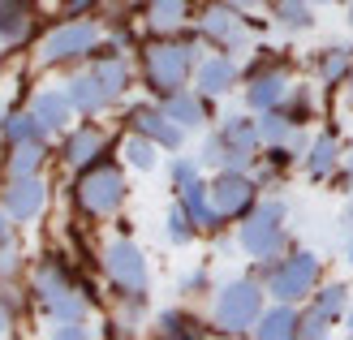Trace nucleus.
Instances as JSON below:
<instances>
[{"instance_id":"nucleus-1","label":"nucleus","mask_w":353,"mask_h":340,"mask_svg":"<svg viewBox=\"0 0 353 340\" xmlns=\"http://www.w3.org/2000/svg\"><path fill=\"white\" fill-rule=\"evenodd\" d=\"M259 147H263V130L250 117H224L220 134H211L203 142V164L211 168H245L250 172L259 164Z\"/></svg>"},{"instance_id":"nucleus-2","label":"nucleus","mask_w":353,"mask_h":340,"mask_svg":"<svg viewBox=\"0 0 353 340\" xmlns=\"http://www.w3.org/2000/svg\"><path fill=\"white\" fill-rule=\"evenodd\" d=\"M199 65V48H194L190 39H155L143 48V78H147V91L155 95H172L181 91L190 69Z\"/></svg>"},{"instance_id":"nucleus-3","label":"nucleus","mask_w":353,"mask_h":340,"mask_svg":"<svg viewBox=\"0 0 353 340\" xmlns=\"http://www.w3.org/2000/svg\"><path fill=\"white\" fill-rule=\"evenodd\" d=\"M74 203L86 211V216H112V211L125 203V177H121L117 164H108V159H95V164H86L82 177L74 181Z\"/></svg>"},{"instance_id":"nucleus-4","label":"nucleus","mask_w":353,"mask_h":340,"mask_svg":"<svg viewBox=\"0 0 353 340\" xmlns=\"http://www.w3.org/2000/svg\"><path fill=\"white\" fill-rule=\"evenodd\" d=\"M285 220H289V207H285V203H276V199L259 203L250 216H245L241 232H237L241 250H245L250 259H259V263H272L280 250H285V241H289Z\"/></svg>"},{"instance_id":"nucleus-5","label":"nucleus","mask_w":353,"mask_h":340,"mask_svg":"<svg viewBox=\"0 0 353 340\" xmlns=\"http://www.w3.org/2000/svg\"><path fill=\"white\" fill-rule=\"evenodd\" d=\"M319 254L310 250H293L289 259H280L268 272V293L276 301H306L314 289H319Z\"/></svg>"},{"instance_id":"nucleus-6","label":"nucleus","mask_w":353,"mask_h":340,"mask_svg":"<svg viewBox=\"0 0 353 340\" xmlns=\"http://www.w3.org/2000/svg\"><path fill=\"white\" fill-rule=\"evenodd\" d=\"M263 314V289L254 280H233L216 293V323L224 332H254Z\"/></svg>"},{"instance_id":"nucleus-7","label":"nucleus","mask_w":353,"mask_h":340,"mask_svg":"<svg viewBox=\"0 0 353 340\" xmlns=\"http://www.w3.org/2000/svg\"><path fill=\"white\" fill-rule=\"evenodd\" d=\"M211 207L220 220H245L259 207V181L245 168H220L211 181Z\"/></svg>"},{"instance_id":"nucleus-8","label":"nucleus","mask_w":353,"mask_h":340,"mask_svg":"<svg viewBox=\"0 0 353 340\" xmlns=\"http://www.w3.org/2000/svg\"><path fill=\"white\" fill-rule=\"evenodd\" d=\"M95 48H99V26L95 22H65L43 39L39 61L43 65H69V61L91 57Z\"/></svg>"},{"instance_id":"nucleus-9","label":"nucleus","mask_w":353,"mask_h":340,"mask_svg":"<svg viewBox=\"0 0 353 340\" xmlns=\"http://www.w3.org/2000/svg\"><path fill=\"white\" fill-rule=\"evenodd\" d=\"M103 267H108V276L121 293H147V259H143V250H138L134 241H112L108 250H103Z\"/></svg>"},{"instance_id":"nucleus-10","label":"nucleus","mask_w":353,"mask_h":340,"mask_svg":"<svg viewBox=\"0 0 353 340\" xmlns=\"http://www.w3.org/2000/svg\"><path fill=\"white\" fill-rule=\"evenodd\" d=\"M199 30H203V39L216 43L220 52H237V48H245V39H250V30H245V13L237 5H211V9H203Z\"/></svg>"},{"instance_id":"nucleus-11","label":"nucleus","mask_w":353,"mask_h":340,"mask_svg":"<svg viewBox=\"0 0 353 340\" xmlns=\"http://www.w3.org/2000/svg\"><path fill=\"white\" fill-rule=\"evenodd\" d=\"M125 125H130V134H143V138H151L155 147H164V151H176L181 138H185V130L164 112V103L160 108H155V103H134V108L125 112Z\"/></svg>"},{"instance_id":"nucleus-12","label":"nucleus","mask_w":353,"mask_h":340,"mask_svg":"<svg viewBox=\"0 0 353 340\" xmlns=\"http://www.w3.org/2000/svg\"><path fill=\"white\" fill-rule=\"evenodd\" d=\"M289 91H293V86H289V69H285V61H268V65L250 69L245 103H250L254 112H272V108H280V103H285Z\"/></svg>"},{"instance_id":"nucleus-13","label":"nucleus","mask_w":353,"mask_h":340,"mask_svg":"<svg viewBox=\"0 0 353 340\" xmlns=\"http://www.w3.org/2000/svg\"><path fill=\"white\" fill-rule=\"evenodd\" d=\"M43 199H48V190H43V181H39L34 172L13 177L9 190H5V211H9L13 220H30V216H39Z\"/></svg>"},{"instance_id":"nucleus-14","label":"nucleus","mask_w":353,"mask_h":340,"mask_svg":"<svg viewBox=\"0 0 353 340\" xmlns=\"http://www.w3.org/2000/svg\"><path fill=\"white\" fill-rule=\"evenodd\" d=\"M103 151H108V138H103L99 125H78L74 134L65 138V164L69 168H86V164H95V159H103Z\"/></svg>"},{"instance_id":"nucleus-15","label":"nucleus","mask_w":353,"mask_h":340,"mask_svg":"<svg viewBox=\"0 0 353 340\" xmlns=\"http://www.w3.org/2000/svg\"><path fill=\"white\" fill-rule=\"evenodd\" d=\"M302 164H306V172L314 177V181H327V177L345 164L336 134H319V138H310V147H306V155H302Z\"/></svg>"},{"instance_id":"nucleus-16","label":"nucleus","mask_w":353,"mask_h":340,"mask_svg":"<svg viewBox=\"0 0 353 340\" xmlns=\"http://www.w3.org/2000/svg\"><path fill=\"white\" fill-rule=\"evenodd\" d=\"M297 328H302V314L293 310V301H276L272 310L259 314L254 336H259V340H293Z\"/></svg>"},{"instance_id":"nucleus-17","label":"nucleus","mask_w":353,"mask_h":340,"mask_svg":"<svg viewBox=\"0 0 353 340\" xmlns=\"http://www.w3.org/2000/svg\"><path fill=\"white\" fill-rule=\"evenodd\" d=\"M164 112L181 125V130H199V125H207V95L203 91H172L164 95Z\"/></svg>"},{"instance_id":"nucleus-18","label":"nucleus","mask_w":353,"mask_h":340,"mask_svg":"<svg viewBox=\"0 0 353 340\" xmlns=\"http://www.w3.org/2000/svg\"><path fill=\"white\" fill-rule=\"evenodd\" d=\"M237 82V61L233 57H211V61H199V91L207 99H220L233 91Z\"/></svg>"},{"instance_id":"nucleus-19","label":"nucleus","mask_w":353,"mask_h":340,"mask_svg":"<svg viewBox=\"0 0 353 340\" xmlns=\"http://www.w3.org/2000/svg\"><path fill=\"white\" fill-rule=\"evenodd\" d=\"M30 112H34V121H39L43 134H57V130H65V125H69L74 99H69V91H65V95H61V91H43V95H34Z\"/></svg>"},{"instance_id":"nucleus-20","label":"nucleus","mask_w":353,"mask_h":340,"mask_svg":"<svg viewBox=\"0 0 353 340\" xmlns=\"http://www.w3.org/2000/svg\"><path fill=\"white\" fill-rule=\"evenodd\" d=\"M310 65H314V74H319L323 86H345V78L353 74V52L341 48V43H332L323 52H314Z\"/></svg>"},{"instance_id":"nucleus-21","label":"nucleus","mask_w":353,"mask_h":340,"mask_svg":"<svg viewBox=\"0 0 353 340\" xmlns=\"http://www.w3.org/2000/svg\"><path fill=\"white\" fill-rule=\"evenodd\" d=\"M69 99H74L78 112H99V108H108V103H112L108 86L95 78V69H86V74H78L74 82H69Z\"/></svg>"},{"instance_id":"nucleus-22","label":"nucleus","mask_w":353,"mask_h":340,"mask_svg":"<svg viewBox=\"0 0 353 340\" xmlns=\"http://www.w3.org/2000/svg\"><path fill=\"white\" fill-rule=\"evenodd\" d=\"M181 207L190 211V220L199 224V228H220L224 220L216 216V207H211V186H203V181H190L185 190H181Z\"/></svg>"},{"instance_id":"nucleus-23","label":"nucleus","mask_w":353,"mask_h":340,"mask_svg":"<svg viewBox=\"0 0 353 340\" xmlns=\"http://www.w3.org/2000/svg\"><path fill=\"white\" fill-rule=\"evenodd\" d=\"M30 30V0H0V39L17 43Z\"/></svg>"},{"instance_id":"nucleus-24","label":"nucleus","mask_w":353,"mask_h":340,"mask_svg":"<svg viewBox=\"0 0 353 340\" xmlns=\"http://www.w3.org/2000/svg\"><path fill=\"white\" fill-rule=\"evenodd\" d=\"M272 13L285 30H310L314 26V5L310 0H272Z\"/></svg>"},{"instance_id":"nucleus-25","label":"nucleus","mask_w":353,"mask_h":340,"mask_svg":"<svg viewBox=\"0 0 353 340\" xmlns=\"http://www.w3.org/2000/svg\"><path fill=\"white\" fill-rule=\"evenodd\" d=\"M310 310L323 314L327 323H336V319H345V310H349V289H345V284H323V289L314 293Z\"/></svg>"},{"instance_id":"nucleus-26","label":"nucleus","mask_w":353,"mask_h":340,"mask_svg":"<svg viewBox=\"0 0 353 340\" xmlns=\"http://www.w3.org/2000/svg\"><path fill=\"white\" fill-rule=\"evenodd\" d=\"M43 164V138H26V142H13V155H9V172L13 177H26Z\"/></svg>"},{"instance_id":"nucleus-27","label":"nucleus","mask_w":353,"mask_h":340,"mask_svg":"<svg viewBox=\"0 0 353 340\" xmlns=\"http://www.w3.org/2000/svg\"><path fill=\"white\" fill-rule=\"evenodd\" d=\"M147 13L155 30H176L185 22V0H147Z\"/></svg>"},{"instance_id":"nucleus-28","label":"nucleus","mask_w":353,"mask_h":340,"mask_svg":"<svg viewBox=\"0 0 353 340\" xmlns=\"http://www.w3.org/2000/svg\"><path fill=\"white\" fill-rule=\"evenodd\" d=\"M259 130H263V142H268V147H280V142H289L297 130H302V125H293V121H289L285 112H280V108H272V112H263Z\"/></svg>"},{"instance_id":"nucleus-29","label":"nucleus","mask_w":353,"mask_h":340,"mask_svg":"<svg viewBox=\"0 0 353 340\" xmlns=\"http://www.w3.org/2000/svg\"><path fill=\"white\" fill-rule=\"evenodd\" d=\"M280 112H285L293 125H306L314 117V95H310V86H293V91L285 95V103H280Z\"/></svg>"},{"instance_id":"nucleus-30","label":"nucleus","mask_w":353,"mask_h":340,"mask_svg":"<svg viewBox=\"0 0 353 340\" xmlns=\"http://www.w3.org/2000/svg\"><path fill=\"white\" fill-rule=\"evenodd\" d=\"M5 138L9 142H26V138H43V130H39V121H34V112H9L5 117Z\"/></svg>"},{"instance_id":"nucleus-31","label":"nucleus","mask_w":353,"mask_h":340,"mask_svg":"<svg viewBox=\"0 0 353 340\" xmlns=\"http://www.w3.org/2000/svg\"><path fill=\"white\" fill-rule=\"evenodd\" d=\"M125 159H130L138 172H151V168H155V142L143 138V134H134V138L125 142Z\"/></svg>"},{"instance_id":"nucleus-32","label":"nucleus","mask_w":353,"mask_h":340,"mask_svg":"<svg viewBox=\"0 0 353 340\" xmlns=\"http://www.w3.org/2000/svg\"><path fill=\"white\" fill-rule=\"evenodd\" d=\"M194 228H199V224H194V220H190V211H185L181 203H176V207L168 211V241H172V246L194 241Z\"/></svg>"},{"instance_id":"nucleus-33","label":"nucleus","mask_w":353,"mask_h":340,"mask_svg":"<svg viewBox=\"0 0 353 340\" xmlns=\"http://www.w3.org/2000/svg\"><path fill=\"white\" fill-rule=\"evenodd\" d=\"M160 336H199V323L181 310H164L160 314Z\"/></svg>"},{"instance_id":"nucleus-34","label":"nucleus","mask_w":353,"mask_h":340,"mask_svg":"<svg viewBox=\"0 0 353 340\" xmlns=\"http://www.w3.org/2000/svg\"><path fill=\"white\" fill-rule=\"evenodd\" d=\"M168 172H172V186H176V190H185L190 181H199V164H194V159H185V155H176Z\"/></svg>"},{"instance_id":"nucleus-35","label":"nucleus","mask_w":353,"mask_h":340,"mask_svg":"<svg viewBox=\"0 0 353 340\" xmlns=\"http://www.w3.org/2000/svg\"><path fill=\"white\" fill-rule=\"evenodd\" d=\"M327 328H332V323H327L323 314H314V310H306V314H302V328H297V336H306V340H314V336H327Z\"/></svg>"},{"instance_id":"nucleus-36","label":"nucleus","mask_w":353,"mask_h":340,"mask_svg":"<svg viewBox=\"0 0 353 340\" xmlns=\"http://www.w3.org/2000/svg\"><path fill=\"white\" fill-rule=\"evenodd\" d=\"M61 9H65L69 17H82V13L95 9V0H61Z\"/></svg>"},{"instance_id":"nucleus-37","label":"nucleus","mask_w":353,"mask_h":340,"mask_svg":"<svg viewBox=\"0 0 353 340\" xmlns=\"http://www.w3.org/2000/svg\"><path fill=\"white\" fill-rule=\"evenodd\" d=\"M203 284H207V272L199 267V272H190V276L181 280V293H194V289H203Z\"/></svg>"},{"instance_id":"nucleus-38","label":"nucleus","mask_w":353,"mask_h":340,"mask_svg":"<svg viewBox=\"0 0 353 340\" xmlns=\"http://www.w3.org/2000/svg\"><path fill=\"white\" fill-rule=\"evenodd\" d=\"M341 186H345V190H353V147H349V155H345V172H341Z\"/></svg>"},{"instance_id":"nucleus-39","label":"nucleus","mask_w":353,"mask_h":340,"mask_svg":"<svg viewBox=\"0 0 353 340\" xmlns=\"http://www.w3.org/2000/svg\"><path fill=\"white\" fill-rule=\"evenodd\" d=\"M5 332H9V306L0 301V336H5Z\"/></svg>"},{"instance_id":"nucleus-40","label":"nucleus","mask_w":353,"mask_h":340,"mask_svg":"<svg viewBox=\"0 0 353 340\" xmlns=\"http://www.w3.org/2000/svg\"><path fill=\"white\" fill-rule=\"evenodd\" d=\"M345 108H353V74L345 78Z\"/></svg>"},{"instance_id":"nucleus-41","label":"nucleus","mask_w":353,"mask_h":340,"mask_svg":"<svg viewBox=\"0 0 353 340\" xmlns=\"http://www.w3.org/2000/svg\"><path fill=\"white\" fill-rule=\"evenodd\" d=\"M5 241H9V224H5V216H0V250H5Z\"/></svg>"},{"instance_id":"nucleus-42","label":"nucleus","mask_w":353,"mask_h":340,"mask_svg":"<svg viewBox=\"0 0 353 340\" xmlns=\"http://www.w3.org/2000/svg\"><path fill=\"white\" fill-rule=\"evenodd\" d=\"M233 5H237V9L245 13V9H254V5H263V0H233Z\"/></svg>"},{"instance_id":"nucleus-43","label":"nucleus","mask_w":353,"mask_h":340,"mask_svg":"<svg viewBox=\"0 0 353 340\" xmlns=\"http://www.w3.org/2000/svg\"><path fill=\"white\" fill-rule=\"evenodd\" d=\"M345 323H349V336H353V310H349V314H345Z\"/></svg>"},{"instance_id":"nucleus-44","label":"nucleus","mask_w":353,"mask_h":340,"mask_svg":"<svg viewBox=\"0 0 353 340\" xmlns=\"http://www.w3.org/2000/svg\"><path fill=\"white\" fill-rule=\"evenodd\" d=\"M345 220H353V203H349V207H345Z\"/></svg>"},{"instance_id":"nucleus-45","label":"nucleus","mask_w":353,"mask_h":340,"mask_svg":"<svg viewBox=\"0 0 353 340\" xmlns=\"http://www.w3.org/2000/svg\"><path fill=\"white\" fill-rule=\"evenodd\" d=\"M349 30H353V0H349Z\"/></svg>"},{"instance_id":"nucleus-46","label":"nucleus","mask_w":353,"mask_h":340,"mask_svg":"<svg viewBox=\"0 0 353 340\" xmlns=\"http://www.w3.org/2000/svg\"><path fill=\"white\" fill-rule=\"evenodd\" d=\"M310 5H332V0H310Z\"/></svg>"},{"instance_id":"nucleus-47","label":"nucleus","mask_w":353,"mask_h":340,"mask_svg":"<svg viewBox=\"0 0 353 340\" xmlns=\"http://www.w3.org/2000/svg\"><path fill=\"white\" fill-rule=\"evenodd\" d=\"M349 263H353V241H349Z\"/></svg>"}]
</instances>
